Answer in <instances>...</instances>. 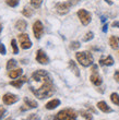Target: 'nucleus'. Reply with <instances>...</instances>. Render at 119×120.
Returning <instances> with one entry per match:
<instances>
[{"label": "nucleus", "mask_w": 119, "mask_h": 120, "mask_svg": "<svg viewBox=\"0 0 119 120\" xmlns=\"http://www.w3.org/2000/svg\"><path fill=\"white\" fill-rule=\"evenodd\" d=\"M106 31H107V24H105L103 26V32H106Z\"/></svg>", "instance_id": "nucleus-36"}, {"label": "nucleus", "mask_w": 119, "mask_h": 120, "mask_svg": "<svg viewBox=\"0 0 119 120\" xmlns=\"http://www.w3.org/2000/svg\"><path fill=\"white\" fill-rule=\"evenodd\" d=\"M93 37H94V34H93L92 32H88V33H86L85 37L83 38V41H91Z\"/></svg>", "instance_id": "nucleus-27"}, {"label": "nucleus", "mask_w": 119, "mask_h": 120, "mask_svg": "<svg viewBox=\"0 0 119 120\" xmlns=\"http://www.w3.org/2000/svg\"><path fill=\"white\" fill-rule=\"evenodd\" d=\"M11 46H12V48H13V54H18V52H19V48H18L15 39H12V41H11Z\"/></svg>", "instance_id": "nucleus-26"}, {"label": "nucleus", "mask_w": 119, "mask_h": 120, "mask_svg": "<svg viewBox=\"0 0 119 120\" xmlns=\"http://www.w3.org/2000/svg\"><path fill=\"white\" fill-rule=\"evenodd\" d=\"M78 16H79V19H80V21H81V23L83 24V25H88V23L91 22V19H92L91 13L88 12V11H86V10H84V9L79 10L78 11Z\"/></svg>", "instance_id": "nucleus-4"}, {"label": "nucleus", "mask_w": 119, "mask_h": 120, "mask_svg": "<svg viewBox=\"0 0 119 120\" xmlns=\"http://www.w3.org/2000/svg\"><path fill=\"white\" fill-rule=\"evenodd\" d=\"M6 120H13V119H12V118H10V117H9V118H7Z\"/></svg>", "instance_id": "nucleus-38"}, {"label": "nucleus", "mask_w": 119, "mask_h": 120, "mask_svg": "<svg viewBox=\"0 0 119 120\" xmlns=\"http://www.w3.org/2000/svg\"><path fill=\"white\" fill-rule=\"evenodd\" d=\"M6 3L8 6L14 8V7H16L19 4V0H6Z\"/></svg>", "instance_id": "nucleus-25"}, {"label": "nucleus", "mask_w": 119, "mask_h": 120, "mask_svg": "<svg viewBox=\"0 0 119 120\" xmlns=\"http://www.w3.org/2000/svg\"><path fill=\"white\" fill-rule=\"evenodd\" d=\"M27 82V76H22V78H20L19 80H14V81H11L10 84L16 89H21V86L23 85V83Z\"/></svg>", "instance_id": "nucleus-11"}, {"label": "nucleus", "mask_w": 119, "mask_h": 120, "mask_svg": "<svg viewBox=\"0 0 119 120\" xmlns=\"http://www.w3.org/2000/svg\"><path fill=\"white\" fill-rule=\"evenodd\" d=\"M77 112L73 109L67 108L63 110L59 111L58 114L55 116L54 120H77Z\"/></svg>", "instance_id": "nucleus-3"}, {"label": "nucleus", "mask_w": 119, "mask_h": 120, "mask_svg": "<svg viewBox=\"0 0 119 120\" xmlns=\"http://www.w3.org/2000/svg\"><path fill=\"white\" fill-rule=\"evenodd\" d=\"M75 58L79 61V63L83 67H88L93 63V56L88 51H82V52H77Z\"/></svg>", "instance_id": "nucleus-2"}, {"label": "nucleus", "mask_w": 119, "mask_h": 120, "mask_svg": "<svg viewBox=\"0 0 119 120\" xmlns=\"http://www.w3.org/2000/svg\"><path fill=\"white\" fill-rule=\"evenodd\" d=\"M22 13H23V15L26 16V18H31V16L33 15V11H32L31 8H28V7H24Z\"/></svg>", "instance_id": "nucleus-20"}, {"label": "nucleus", "mask_w": 119, "mask_h": 120, "mask_svg": "<svg viewBox=\"0 0 119 120\" xmlns=\"http://www.w3.org/2000/svg\"><path fill=\"white\" fill-rule=\"evenodd\" d=\"M113 26L114 27H119V21H115L113 23Z\"/></svg>", "instance_id": "nucleus-34"}, {"label": "nucleus", "mask_w": 119, "mask_h": 120, "mask_svg": "<svg viewBox=\"0 0 119 120\" xmlns=\"http://www.w3.org/2000/svg\"><path fill=\"white\" fill-rule=\"evenodd\" d=\"M80 114H81V116L83 118H85L86 120H94L93 119V116H92L88 111H85V110H81L80 111Z\"/></svg>", "instance_id": "nucleus-22"}, {"label": "nucleus", "mask_w": 119, "mask_h": 120, "mask_svg": "<svg viewBox=\"0 0 119 120\" xmlns=\"http://www.w3.org/2000/svg\"><path fill=\"white\" fill-rule=\"evenodd\" d=\"M114 78H115V80H116L117 82L119 83V71H116V72H115V74H114Z\"/></svg>", "instance_id": "nucleus-32"}, {"label": "nucleus", "mask_w": 119, "mask_h": 120, "mask_svg": "<svg viewBox=\"0 0 119 120\" xmlns=\"http://www.w3.org/2000/svg\"><path fill=\"white\" fill-rule=\"evenodd\" d=\"M36 61L42 63V64H47L49 62V58L47 57V55L45 54L44 50L39 49L36 51Z\"/></svg>", "instance_id": "nucleus-8"}, {"label": "nucleus", "mask_w": 119, "mask_h": 120, "mask_svg": "<svg viewBox=\"0 0 119 120\" xmlns=\"http://www.w3.org/2000/svg\"><path fill=\"white\" fill-rule=\"evenodd\" d=\"M60 105V101L59 99H51L50 101H48L47 104H46V109H48V110H53V109H55L56 107H58Z\"/></svg>", "instance_id": "nucleus-14"}, {"label": "nucleus", "mask_w": 119, "mask_h": 120, "mask_svg": "<svg viewBox=\"0 0 119 120\" xmlns=\"http://www.w3.org/2000/svg\"><path fill=\"white\" fill-rule=\"evenodd\" d=\"M15 27L19 30V31L24 32L25 30H26V27H27V23L25 22L24 20H19V21H16V23H15Z\"/></svg>", "instance_id": "nucleus-17"}, {"label": "nucleus", "mask_w": 119, "mask_h": 120, "mask_svg": "<svg viewBox=\"0 0 119 120\" xmlns=\"http://www.w3.org/2000/svg\"><path fill=\"white\" fill-rule=\"evenodd\" d=\"M26 120H39V116L36 114H31L26 118Z\"/></svg>", "instance_id": "nucleus-29"}, {"label": "nucleus", "mask_w": 119, "mask_h": 120, "mask_svg": "<svg viewBox=\"0 0 119 120\" xmlns=\"http://www.w3.org/2000/svg\"><path fill=\"white\" fill-rule=\"evenodd\" d=\"M30 89L32 93L39 99H44L54 94L53 80L49 73L45 70H37L33 72L30 80Z\"/></svg>", "instance_id": "nucleus-1"}, {"label": "nucleus", "mask_w": 119, "mask_h": 120, "mask_svg": "<svg viewBox=\"0 0 119 120\" xmlns=\"http://www.w3.org/2000/svg\"><path fill=\"white\" fill-rule=\"evenodd\" d=\"M19 41H20V45L23 49H28V48L32 47V41L30 39L27 34L25 33H22V34L19 35Z\"/></svg>", "instance_id": "nucleus-5"}, {"label": "nucleus", "mask_w": 119, "mask_h": 120, "mask_svg": "<svg viewBox=\"0 0 119 120\" xmlns=\"http://www.w3.org/2000/svg\"><path fill=\"white\" fill-rule=\"evenodd\" d=\"M42 2H43V0H31V4L35 9H38L42 6Z\"/></svg>", "instance_id": "nucleus-24"}, {"label": "nucleus", "mask_w": 119, "mask_h": 120, "mask_svg": "<svg viewBox=\"0 0 119 120\" xmlns=\"http://www.w3.org/2000/svg\"><path fill=\"white\" fill-rule=\"evenodd\" d=\"M33 33H34V36L36 39H39L42 37V35L44 33V26H43V23L41 21H36L33 24Z\"/></svg>", "instance_id": "nucleus-6"}, {"label": "nucleus", "mask_w": 119, "mask_h": 120, "mask_svg": "<svg viewBox=\"0 0 119 120\" xmlns=\"http://www.w3.org/2000/svg\"><path fill=\"white\" fill-rule=\"evenodd\" d=\"M24 103H25L24 107H21V110L22 111L26 110V109H31V108H36L38 106L36 101H32V99H30V98H27V97H24Z\"/></svg>", "instance_id": "nucleus-10"}, {"label": "nucleus", "mask_w": 119, "mask_h": 120, "mask_svg": "<svg viewBox=\"0 0 119 120\" xmlns=\"http://www.w3.org/2000/svg\"><path fill=\"white\" fill-rule=\"evenodd\" d=\"M71 6L72 4L70 2H59L56 4V10L59 14H66L69 12Z\"/></svg>", "instance_id": "nucleus-7"}, {"label": "nucleus", "mask_w": 119, "mask_h": 120, "mask_svg": "<svg viewBox=\"0 0 119 120\" xmlns=\"http://www.w3.org/2000/svg\"><path fill=\"white\" fill-rule=\"evenodd\" d=\"M97 107H98L100 110H102L103 112H106V114L113 111V109H111V108H110L109 106L105 103V101H98V103H97Z\"/></svg>", "instance_id": "nucleus-12"}, {"label": "nucleus", "mask_w": 119, "mask_h": 120, "mask_svg": "<svg viewBox=\"0 0 119 120\" xmlns=\"http://www.w3.org/2000/svg\"><path fill=\"white\" fill-rule=\"evenodd\" d=\"M2 101H3V103H4L6 105H12V104H14V103H16V101H19V97H18L16 95H14V94L7 93V94L3 95Z\"/></svg>", "instance_id": "nucleus-9"}, {"label": "nucleus", "mask_w": 119, "mask_h": 120, "mask_svg": "<svg viewBox=\"0 0 119 120\" xmlns=\"http://www.w3.org/2000/svg\"><path fill=\"white\" fill-rule=\"evenodd\" d=\"M16 64H18L16 60H14V59L8 60V62H7V70H11L12 68H14Z\"/></svg>", "instance_id": "nucleus-21"}, {"label": "nucleus", "mask_w": 119, "mask_h": 120, "mask_svg": "<svg viewBox=\"0 0 119 120\" xmlns=\"http://www.w3.org/2000/svg\"><path fill=\"white\" fill-rule=\"evenodd\" d=\"M100 66H106V67L113 66V64H114L113 57H111V56H108V57L104 58V59H100Z\"/></svg>", "instance_id": "nucleus-15"}, {"label": "nucleus", "mask_w": 119, "mask_h": 120, "mask_svg": "<svg viewBox=\"0 0 119 120\" xmlns=\"http://www.w3.org/2000/svg\"><path fill=\"white\" fill-rule=\"evenodd\" d=\"M110 99H111V101H113L115 105L119 106V95L117 94V93H113V94L110 95Z\"/></svg>", "instance_id": "nucleus-23"}, {"label": "nucleus", "mask_w": 119, "mask_h": 120, "mask_svg": "<svg viewBox=\"0 0 119 120\" xmlns=\"http://www.w3.org/2000/svg\"><path fill=\"white\" fill-rule=\"evenodd\" d=\"M23 70L21 69V68H19V69H15V70H12V71H9V73H8V75L11 78V79H18L21 74H22Z\"/></svg>", "instance_id": "nucleus-16"}, {"label": "nucleus", "mask_w": 119, "mask_h": 120, "mask_svg": "<svg viewBox=\"0 0 119 120\" xmlns=\"http://www.w3.org/2000/svg\"><path fill=\"white\" fill-rule=\"evenodd\" d=\"M4 115H6V108L2 107V106H0V120L2 119Z\"/></svg>", "instance_id": "nucleus-30"}, {"label": "nucleus", "mask_w": 119, "mask_h": 120, "mask_svg": "<svg viewBox=\"0 0 119 120\" xmlns=\"http://www.w3.org/2000/svg\"><path fill=\"white\" fill-rule=\"evenodd\" d=\"M88 109H90V110H91V111H93L94 114H95V112H96V111H95V109H94V108H93V107H91V106H88Z\"/></svg>", "instance_id": "nucleus-35"}, {"label": "nucleus", "mask_w": 119, "mask_h": 120, "mask_svg": "<svg viewBox=\"0 0 119 120\" xmlns=\"http://www.w3.org/2000/svg\"><path fill=\"white\" fill-rule=\"evenodd\" d=\"M79 1H80V0H70L69 2H70V3H71L72 6H75V4H77V3H78V2H79Z\"/></svg>", "instance_id": "nucleus-33"}, {"label": "nucleus", "mask_w": 119, "mask_h": 120, "mask_svg": "<svg viewBox=\"0 0 119 120\" xmlns=\"http://www.w3.org/2000/svg\"><path fill=\"white\" fill-rule=\"evenodd\" d=\"M90 80H91V82L93 83L94 85H96V86H100V84H102V78L98 75V73H97V72H93V73H92V75H91V78H90Z\"/></svg>", "instance_id": "nucleus-13"}, {"label": "nucleus", "mask_w": 119, "mask_h": 120, "mask_svg": "<svg viewBox=\"0 0 119 120\" xmlns=\"http://www.w3.org/2000/svg\"><path fill=\"white\" fill-rule=\"evenodd\" d=\"M1 31H2V26H1V24H0V33H1Z\"/></svg>", "instance_id": "nucleus-37"}, {"label": "nucleus", "mask_w": 119, "mask_h": 120, "mask_svg": "<svg viewBox=\"0 0 119 120\" xmlns=\"http://www.w3.org/2000/svg\"><path fill=\"white\" fill-rule=\"evenodd\" d=\"M80 43L79 41H72L71 44H70V48L71 49H78V48H80Z\"/></svg>", "instance_id": "nucleus-28"}, {"label": "nucleus", "mask_w": 119, "mask_h": 120, "mask_svg": "<svg viewBox=\"0 0 119 120\" xmlns=\"http://www.w3.org/2000/svg\"><path fill=\"white\" fill-rule=\"evenodd\" d=\"M69 66H70V69H71L72 72L74 73L77 76H80V71H79L78 67H77V64H75V62L73 60H70L69 61Z\"/></svg>", "instance_id": "nucleus-19"}, {"label": "nucleus", "mask_w": 119, "mask_h": 120, "mask_svg": "<svg viewBox=\"0 0 119 120\" xmlns=\"http://www.w3.org/2000/svg\"><path fill=\"white\" fill-rule=\"evenodd\" d=\"M109 45L110 47L113 49H118L119 47V38L118 37H115V36H111L109 38Z\"/></svg>", "instance_id": "nucleus-18"}, {"label": "nucleus", "mask_w": 119, "mask_h": 120, "mask_svg": "<svg viewBox=\"0 0 119 120\" xmlns=\"http://www.w3.org/2000/svg\"><path fill=\"white\" fill-rule=\"evenodd\" d=\"M7 50H6V47L3 44H0V54L1 55H6Z\"/></svg>", "instance_id": "nucleus-31"}]
</instances>
